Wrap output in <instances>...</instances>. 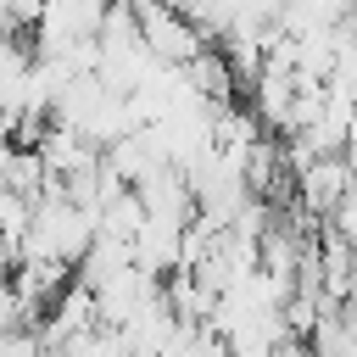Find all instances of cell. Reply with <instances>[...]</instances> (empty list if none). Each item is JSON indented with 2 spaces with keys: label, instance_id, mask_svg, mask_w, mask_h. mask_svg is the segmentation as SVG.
Masks as SVG:
<instances>
[{
  "label": "cell",
  "instance_id": "obj_1",
  "mask_svg": "<svg viewBox=\"0 0 357 357\" xmlns=\"http://www.w3.org/2000/svg\"><path fill=\"white\" fill-rule=\"evenodd\" d=\"M95 206H78L73 195L61 190H45L33 201V223H28V240L17 245V262H61V268H78L84 251L95 245Z\"/></svg>",
  "mask_w": 357,
  "mask_h": 357
},
{
  "label": "cell",
  "instance_id": "obj_2",
  "mask_svg": "<svg viewBox=\"0 0 357 357\" xmlns=\"http://www.w3.org/2000/svg\"><path fill=\"white\" fill-rule=\"evenodd\" d=\"M128 6H134V22H139L151 56L167 61V67H184V61H195V56L212 45V39H206L173 0H128Z\"/></svg>",
  "mask_w": 357,
  "mask_h": 357
},
{
  "label": "cell",
  "instance_id": "obj_3",
  "mask_svg": "<svg viewBox=\"0 0 357 357\" xmlns=\"http://www.w3.org/2000/svg\"><path fill=\"white\" fill-rule=\"evenodd\" d=\"M351 184H357V156H346V151L312 156V162L296 167V206L307 218H329Z\"/></svg>",
  "mask_w": 357,
  "mask_h": 357
},
{
  "label": "cell",
  "instance_id": "obj_4",
  "mask_svg": "<svg viewBox=\"0 0 357 357\" xmlns=\"http://www.w3.org/2000/svg\"><path fill=\"white\" fill-rule=\"evenodd\" d=\"M89 296H95L100 324H106V329H123V324H134L151 301H162V279H156V273H145L139 262H128L123 273H112V279H106V284H95Z\"/></svg>",
  "mask_w": 357,
  "mask_h": 357
},
{
  "label": "cell",
  "instance_id": "obj_5",
  "mask_svg": "<svg viewBox=\"0 0 357 357\" xmlns=\"http://www.w3.org/2000/svg\"><path fill=\"white\" fill-rule=\"evenodd\" d=\"M351 0H284L279 33H307V28H340Z\"/></svg>",
  "mask_w": 357,
  "mask_h": 357
},
{
  "label": "cell",
  "instance_id": "obj_6",
  "mask_svg": "<svg viewBox=\"0 0 357 357\" xmlns=\"http://www.w3.org/2000/svg\"><path fill=\"white\" fill-rule=\"evenodd\" d=\"M167 357H229V346H223V335H218L212 324H184V329L173 335Z\"/></svg>",
  "mask_w": 357,
  "mask_h": 357
},
{
  "label": "cell",
  "instance_id": "obj_7",
  "mask_svg": "<svg viewBox=\"0 0 357 357\" xmlns=\"http://www.w3.org/2000/svg\"><path fill=\"white\" fill-rule=\"evenodd\" d=\"M324 223H329V234H335L340 245H351V251H357V184L340 195V206H335Z\"/></svg>",
  "mask_w": 357,
  "mask_h": 357
},
{
  "label": "cell",
  "instance_id": "obj_8",
  "mask_svg": "<svg viewBox=\"0 0 357 357\" xmlns=\"http://www.w3.org/2000/svg\"><path fill=\"white\" fill-rule=\"evenodd\" d=\"M0 357H50V346H45L39 324H22V329H11L0 340Z\"/></svg>",
  "mask_w": 357,
  "mask_h": 357
},
{
  "label": "cell",
  "instance_id": "obj_9",
  "mask_svg": "<svg viewBox=\"0 0 357 357\" xmlns=\"http://www.w3.org/2000/svg\"><path fill=\"white\" fill-rule=\"evenodd\" d=\"M273 357H312V346H307V340H296V335H284V340L273 346Z\"/></svg>",
  "mask_w": 357,
  "mask_h": 357
},
{
  "label": "cell",
  "instance_id": "obj_10",
  "mask_svg": "<svg viewBox=\"0 0 357 357\" xmlns=\"http://www.w3.org/2000/svg\"><path fill=\"white\" fill-rule=\"evenodd\" d=\"M351 6H357V0H351Z\"/></svg>",
  "mask_w": 357,
  "mask_h": 357
}]
</instances>
